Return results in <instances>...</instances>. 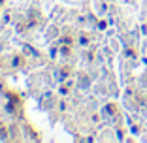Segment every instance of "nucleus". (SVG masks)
Instances as JSON below:
<instances>
[{
    "label": "nucleus",
    "mask_w": 147,
    "mask_h": 143,
    "mask_svg": "<svg viewBox=\"0 0 147 143\" xmlns=\"http://www.w3.org/2000/svg\"><path fill=\"white\" fill-rule=\"evenodd\" d=\"M8 138V134H6V128H2V126H0V139H6Z\"/></svg>",
    "instance_id": "f257e3e1"
}]
</instances>
